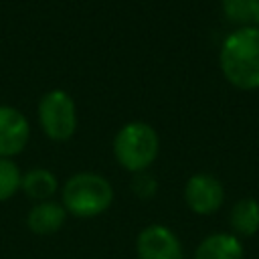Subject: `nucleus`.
Returning a JSON list of instances; mask_svg holds the SVG:
<instances>
[{"mask_svg": "<svg viewBox=\"0 0 259 259\" xmlns=\"http://www.w3.org/2000/svg\"><path fill=\"white\" fill-rule=\"evenodd\" d=\"M225 79L239 89H259V26L231 32L219 55Z\"/></svg>", "mask_w": 259, "mask_h": 259, "instance_id": "1", "label": "nucleus"}, {"mask_svg": "<svg viewBox=\"0 0 259 259\" xmlns=\"http://www.w3.org/2000/svg\"><path fill=\"white\" fill-rule=\"evenodd\" d=\"M113 202L111 184L93 172H79L65 182L63 206L75 217L89 219L107 210Z\"/></svg>", "mask_w": 259, "mask_h": 259, "instance_id": "2", "label": "nucleus"}, {"mask_svg": "<svg viewBox=\"0 0 259 259\" xmlns=\"http://www.w3.org/2000/svg\"><path fill=\"white\" fill-rule=\"evenodd\" d=\"M158 134L144 121H132L119 130L113 142L117 162L130 172H144L158 156Z\"/></svg>", "mask_w": 259, "mask_h": 259, "instance_id": "3", "label": "nucleus"}, {"mask_svg": "<svg viewBox=\"0 0 259 259\" xmlns=\"http://www.w3.org/2000/svg\"><path fill=\"white\" fill-rule=\"evenodd\" d=\"M38 119L45 130V134L51 140H69L77 127V113L75 103L69 97V93L55 89L42 95L38 103Z\"/></svg>", "mask_w": 259, "mask_h": 259, "instance_id": "4", "label": "nucleus"}, {"mask_svg": "<svg viewBox=\"0 0 259 259\" xmlns=\"http://www.w3.org/2000/svg\"><path fill=\"white\" fill-rule=\"evenodd\" d=\"M184 200L188 208L196 214H212L223 206L225 188L212 174L200 172L188 178L184 186Z\"/></svg>", "mask_w": 259, "mask_h": 259, "instance_id": "5", "label": "nucleus"}, {"mask_svg": "<svg viewBox=\"0 0 259 259\" xmlns=\"http://www.w3.org/2000/svg\"><path fill=\"white\" fill-rule=\"evenodd\" d=\"M138 259H182V245L164 225L146 227L136 241Z\"/></svg>", "mask_w": 259, "mask_h": 259, "instance_id": "6", "label": "nucleus"}, {"mask_svg": "<svg viewBox=\"0 0 259 259\" xmlns=\"http://www.w3.org/2000/svg\"><path fill=\"white\" fill-rule=\"evenodd\" d=\"M28 121L26 117L8 105H0V158H10L28 142Z\"/></svg>", "mask_w": 259, "mask_h": 259, "instance_id": "7", "label": "nucleus"}, {"mask_svg": "<svg viewBox=\"0 0 259 259\" xmlns=\"http://www.w3.org/2000/svg\"><path fill=\"white\" fill-rule=\"evenodd\" d=\"M65 219H67V210L63 204L53 200H42L28 210L26 227L34 235H53L65 225Z\"/></svg>", "mask_w": 259, "mask_h": 259, "instance_id": "8", "label": "nucleus"}, {"mask_svg": "<svg viewBox=\"0 0 259 259\" xmlns=\"http://www.w3.org/2000/svg\"><path fill=\"white\" fill-rule=\"evenodd\" d=\"M194 259H243V245L233 233H212L198 243Z\"/></svg>", "mask_w": 259, "mask_h": 259, "instance_id": "9", "label": "nucleus"}, {"mask_svg": "<svg viewBox=\"0 0 259 259\" xmlns=\"http://www.w3.org/2000/svg\"><path fill=\"white\" fill-rule=\"evenodd\" d=\"M235 237H253L259 231V202L255 198H241L233 204L229 217Z\"/></svg>", "mask_w": 259, "mask_h": 259, "instance_id": "10", "label": "nucleus"}, {"mask_svg": "<svg viewBox=\"0 0 259 259\" xmlns=\"http://www.w3.org/2000/svg\"><path fill=\"white\" fill-rule=\"evenodd\" d=\"M20 188L24 190V194L28 198L34 200H49L55 190H57V178L53 172L45 170V168H34L30 172H26L20 178Z\"/></svg>", "mask_w": 259, "mask_h": 259, "instance_id": "11", "label": "nucleus"}, {"mask_svg": "<svg viewBox=\"0 0 259 259\" xmlns=\"http://www.w3.org/2000/svg\"><path fill=\"white\" fill-rule=\"evenodd\" d=\"M20 170L8 158H0V202L8 200L20 188Z\"/></svg>", "mask_w": 259, "mask_h": 259, "instance_id": "12", "label": "nucleus"}, {"mask_svg": "<svg viewBox=\"0 0 259 259\" xmlns=\"http://www.w3.org/2000/svg\"><path fill=\"white\" fill-rule=\"evenodd\" d=\"M259 0H223V10L233 22H251Z\"/></svg>", "mask_w": 259, "mask_h": 259, "instance_id": "13", "label": "nucleus"}, {"mask_svg": "<svg viewBox=\"0 0 259 259\" xmlns=\"http://www.w3.org/2000/svg\"><path fill=\"white\" fill-rule=\"evenodd\" d=\"M132 188H134V192H136L140 198H150V196L156 194L158 184H156L154 176L144 174V172H138V176H136L134 182H132Z\"/></svg>", "mask_w": 259, "mask_h": 259, "instance_id": "14", "label": "nucleus"}, {"mask_svg": "<svg viewBox=\"0 0 259 259\" xmlns=\"http://www.w3.org/2000/svg\"><path fill=\"white\" fill-rule=\"evenodd\" d=\"M253 22L259 24V2H257V6H255V12H253Z\"/></svg>", "mask_w": 259, "mask_h": 259, "instance_id": "15", "label": "nucleus"}]
</instances>
